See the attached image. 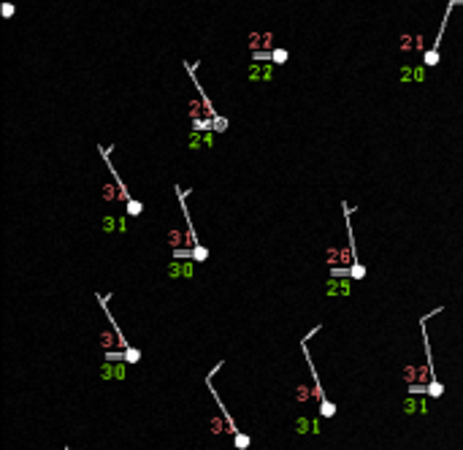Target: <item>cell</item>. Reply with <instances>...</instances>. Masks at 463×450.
<instances>
[{"label": "cell", "instance_id": "obj_1", "mask_svg": "<svg viewBox=\"0 0 463 450\" xmlns=\"http://www.w3.org/2000/svg\"><path fill=\"white\" fill-rule=\"evenodd\" d=\"M341 209H344V223H347V242H350V252H352V266H350V277L352 279H363L366 266L358 261V252H355V236H352V209L347 206V201H341Z\"/></svg>", "mask_w": 463, "mask_h": 450}, {"label": "cell", "instance_id": "obj_2", "mask_svg": "<svg viewBox=\"0 0 463 450\" xmlns=\"http://www.w3.org/2000/svg\"><path fill=\"white\" fill-rule=\"evenodd\" d=\"M455 6H461V0H450V3H447V11H444V17H441V25H439V33H437V38H434V47L423 54V63H425V65H437L439 63V44H441L444 27H447V20H450V14H453Z\"/></svg>", "mask_w": 463, "mask_h": 450}, {"label": "cell", "instance_id": "obj_3", "mask_svg": "<svg viewBox=\"0 0 463 450\" xmlns=\"http://www.w3.org/2000/svg\"><path fill=\"white\" fill-rule=\"evenodd\" d=\"M428 318H431V312H428V315H425V318L420 320V331H423V339H425V352H428V361H431V348H428V334H425V320H428ZM428 372H431V385L425 388V394H428V396H434V399H439V396L444 394V388L439 385L437 375H434V364L428 366Z\"/></svg>", "mask_w": 463, "mask_h": 450}, {"label": "cell", "instance_id": "obj_4", "mask_svg": "<svg viewBox=\"0 0 463 450\" xmlns=\"http://www.w3.org/2000/svg\"><path fill=\"white\" fill-rule=\"evenodd\" d=\"M141 212H144V203H141V201H127V215H130V217H139V215H141Z\"/></svg>", "mask_w": 463, "mask_h": 450}, {"label": "cell", "instance_id": "obj_5", "mask_svg": "<svg viewBox=\"0 0 463 450\" xmlns=\"http://www.w3.org/2000/svg\"><path fill=\"white\" fill-rule=\"evenodd\" d=\"M120 358H125V361H130V364H139V361H141V350H130V348H127V350L122 352Z\"/></svg>", "mask_w": 463, "mask_h": 450}, {"label": "cell", "instance_id": "obj_6", "mask_svg": "<svg viewBox=\"0 0 463 450\" xmlns=\"http://www.w3.org/2000/svg\"><path fill=\"white\" fill-rule=\"evenodd\" d=\"M190 258H195L198 263H203V261L209 258V250H206V247H193V252H190Z\"/></svg>", "mask_w": 463, "mask_h": 450}, {"label": "cell", "instance_id": "obj_7", "mask_svg": "<svg viewBox=\"0 0 463 450\" xmlns=\"http://www.w3.org/2000/svg\"><path fill=\"white\" fill-rule=\"evenodd\" d=\"M236 448H249V437H246V434H239V431H236Z\"/></svg>", "mask_w": 463, "mask_h": 450}, {"label": "cell", "instance_id": "obj_8", "mask_svg": "<svg viewBox=\"0 0 463 450\" xmlns=\"http://www.w3.org/2000/svg\"><path fill=\"white\" fill-rule=\"evenodd\" d=\"M271 57H274V63H288V52H285V49L271 52Z\"/></svg>", "mask_w": 463, "mask_h": 450}, {"label": "cell", "instance_id": "obj_9", "mask_svg": "<svg viewBox=\"0 0 463 450\" xmlns=\"http://www.w3.org/2000/svg\"><path fill=\"white\" fill-rule=\"evenodd\" d=\"M3 14H6V20H11V14H14V6H11V3H3Z\"/></svg>", "mask_w": 463, "mask_h": 450}]
</instances>
